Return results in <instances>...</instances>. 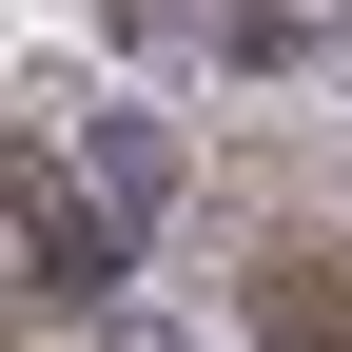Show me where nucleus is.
Wrapping results in <instances>:
<instances>
[{
	"mask_svg": "<svg viewBox=\"0 0 352 352\" xmlns=\"http://www.w3.org/2000/svg\"><path fill=\"white\" fill-rule=\"evenodd\" d=\"M98 352H196V333H157V314H118V333H98Z\"/></svg>",
	"mask_w": 352,
	"mask_h": 352,
	"instance_id": "obj_3",
	"label": "nucleus"
},
{
	"mask_svg": "<svg viewBox=\"0 0 352 352\" xmlns=\"http://www.w3.org/2000/svg\"><path fill=\"white\" fill-rule=\"evenodd\" d=\"M78 138H98V196H118V215H157V196H176V138H157V118H118V98H98Z\"/></svg>",
	"mask_w": 352,
	"mask_h": 352,
	"instance_id": "obj_2",
	"label": "nucleus"
},
{
	"mask_svg": "<svg viewBox=\"0 0 352 352\" xmlns=\"http://www.w3.org/2000/svg\"><path fill=\"white\" fill-rule=\"evenodd\" d=\"M0 215H20V254L59 294H118V196H78V176H39V157H0Z\"/></svg>",
	"mask_w": 352,
	"mask_h": 352,
	"instance_id": "obj_1",
	"label": "nucleus"
}]
</instances>
